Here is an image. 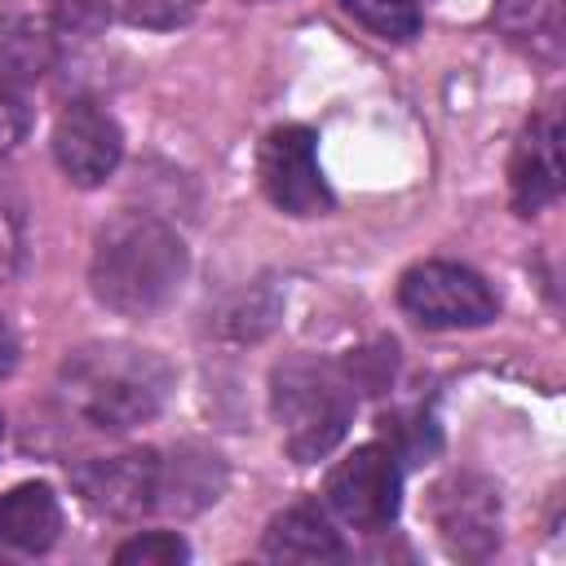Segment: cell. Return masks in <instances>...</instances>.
Returning a JSON list of instances; mask_svg holds the SVG:
<instances>
[{"label":"cell","instance_id":"14","mask_svg":"<svg viewBox=\"0 0 566 566\" xmlns=\"http://www.w3.org/2000/svg\"><path fill=\"white\" fill-rule=\"evenodd\" d=\"M495 27L509 44L539 62L562 57V0H495Z\"/></svg>","mask_w":566,"mask_h":566},{"label":"cell","instance_id":"4","mask_svg":"<svg viewBox=\"0 0 566 566\" xmlns=\"http://www.w3.org/2000/svg\"><path fill=\"white\" fill-rule=\"evenodd\" d=\"M398 305L411 323L429 332L486 327L500 314V296L491 283L455 261H420L398 279Z\"/></svg>","mask_w":566,"mask_h":566},{"label":"cell","instance_id":"18","mask_svg":"<svg viewBox=\"0 0 566 566\" xmlns=\"http://www.w3.org/2000/svg\"><path fill=\"white\" fill-rule=\"evenodd\" d=\"M190 562V544L177 531H146L115 548V566H181Z\"/></svg>","mask_w":566,"mask_h":566},{"label":"cell","instance_id":"22","mask_svg":"<svg viewBox=\"0 0 566 566\" xmlns=\"http://www.w3.org/2000/svg\"><path fill=\"white\" fill-rule=\"evenodd\" d=\"M27 261V221L22 208L0 190V283H9Z\"/></svg>","mask_w":566,"mask_h":566},{"label":"cell","instance_id":"25","mask_svg":"<svg viewBox=\"0 0 566 566\" xmlns=\"http://www.w3.org/2000/svg\"><path fill=\"white\" fill-rule=\"evenodd\" d=\"M0 447H4V416H0Z\"/></svg>","mask_w":566,"mask_h":566},{"label":"cell","instance_id":"21","mask_svg":"<svg viewBox=\"0 0 566 566\" xmlns=\"http://www.w3.org/2000/svg\"><path fill=\"white\" fill-rule=\"evenodd\" d=\"M44 13L57 31L75 35H97L115 18V0H44Z\"/></svg>","mask_w":566,"mask_h":566},{"label":"cell","instance_id":"7","mask_svg":"<svg viewBox=\"0 0 566 566\" xmlns=\"http://www.w3.org/2000/svg\"><path fill=\"white\" fill-rule=\"evenodd\" d=\"M323 500L354 531H380V526H389L398 517V504H402V469H398V455L385 442L354 447L327 473Z\"/></svg>","mask_w":566,"mask_h":566},{"label":"cell","instance_id":"3","mask_svg":"<svg viewBox=\"0 0 566 566\" xmlns=\"http://www.w3.org/2000/svg\"><path fill=\"white\" fill-rule=\"evenodd\" d=\"M354 380L318 358H287L270 376V411L283 433V451L296 464H314L336 451L354 424Z\"/></svg>","mask_w":566,"mask_h":566},{"label":"cell","instance_id":"10","mask_svg":"<svg viewBox=\"0 0 566 566\" xmlns=\"http://www.w3.org/2000/svg\"><path fill=\"white\" fill-rule=\"evenodd\" d=\"M566 181V164H562V119L557 111H539L522 124L517 142H513V159H509V199L517 208V217H535L544 212Z\"/></svg>","mask_w":566,"mask_h":566},{"label":"cell","instance_id":"15","mask_svg":"<svg viewBox=\"0 0 566 566\" xmlns=\"http://www.w3.org/2000/svg\"><path fill=\"white\" fill-rule=\"evenodd\" d=\"M53 53H57V44H53L49 22L27 18V13L0 18V84L18 88V84L40 80L53 66Z\"/></svg>","mask_w":566,"mask_h":566},{"label":"cell","instance_id":"24","mask_svg":"<svg viewBox=\"0 0 566 566\" xmlns=\"http://www.w3.org/2000/svg\"><path fill=\"white\" fill-rule=\"evenodd\" d=\"M18 367V332L9 327V318L0 314V380Z\"/></svg>","mask_w":566,"mask_h":566},{"label":"cell","instance_id":"9","mask_svg":"<svg viewBox=\"0 0 566 566\" xmlns=\"http://www.w3.org/2000/svg\"><path fill=\"white\" fill-rule=\"evenodd\" d=\"M71 486L84 509L111 522H133L155 509L159 486V451H124V455H97L71 469Z\"/></svg>","mask_w":566,"mask_h":566},{"label":"cell","instance_id":"23","mask_svg":"<svg viewBox=\"0 0 566 566\" xmlns=\"http://www.w3.org/2000/svg\"><path fill=\"white\" fill-rule=\"evenodd\" d=\"M27 128H31V106L22 102L18 88L0 84V159H9L18 150V142L27 137Z\"/></svg>","mask_w":566,"mask_h":566},{"label":"cell","instance_id":"8","mask_svg":"<svg viewBox=\"0 0 566 566\" xmlns=\"http://www.w3.org/2000/svg\"><path fill=\"white\" fill-rule=\"evenodd\" d=\"M53 159H57V168L71 186H80V190L106 186L115 177L119 159H124L119 119L93 97L66 102V111L53 124Z\"/></svg>","mask_w":566,"mask_h":566},{"label":"cell","instance_id":"16","mask_svg":"<svg viewBox=\"0 0 566 566\" xmlns=\"http://www.w3.org/2000/svg\"><path fill=\"white\" fill-rule=\"evenodd\" d=\"M279 310H283V296L270 283H252L248 292H239L217 310V332L230 340H261L274 327Z\"/></svg>","mask_w":566,"mask_h":566},{"label":"cell","instance_id":"6","mask_svg":"<svg viewBox=\"0 0 566 566\" xmlns=\"http://www.w3.org/2000/svg\"><path fill=\"white\" fill-rule=\"evenodd\" d=\"M429 522L460 562H486L504 539V509L491 478L455 469L429 486Z\"/></svg>","mask_w":566,"mask_h":566},{"label":"cell","instance_id":"19","mask_svg":"<svg viewBox=\"0 0 566 566\" xmlns=\"http://www.w3.org/2000/svg\"><path fill=\"white\" fill-rule=\"evenodd\" d=\"M115 9H119V18L128 27H142V31H177V27H186L203 9V0H115Z\"/></svg>","mask_w":566,"mask_h":566},{"label":"cell","instance_id":"5","mask_svg":"<svg viewBox=\"0 0 566 566\" xmlns=\"http://www.w3.org/2000/svg\"><path fill=\"white\" fill-rule=\"evenodd\" d=\"M256 181L265 199L287 217H327L336 208L318 164V133L305 124H279L256 146Z\"/></svg>","mask_w":566,"mask_h":566},{"label":"cell","instance_id":"1","mask_svg":"<svg viewBox=\"0 0 566 566\" xmlns=\"http://www.w3.org/2000/svg\"><path fill=\"white\" fill-rule=\"evenodd\" d=\"M190 274L186 239L150 212H115L93 234L88 287L119 318H150L177 301Z\"/></svg>","mask_w":566,"mask_h":566},{"label":"cell","instance_id":"17","mask_svg":"<svg viewBox=\"0 0 566 566\" xmlns=\"http://www.w3.org/2000/svg\"><path fill=\"white\" fill-rule=\"evenodd\" d=\"M340 9L367 27L376 40H411L420 31V4L416 0H340Z\"/></svg>","mask_w":566,"mask_h":566},{"label":"cell","instance_id":"12","mask_svg":"<svg viewBox=\"0 0 566 566\" xmlns=\"http://www.w3.org/2000/svg\"><path fill=\"white\" fill-rule=\"evenodd\" d=\"M261 553L270 562H340L345 539L314 500H296L270 517L261 535Z\"/></svg>","mask_w":566,"mask_h":566},{"label":"cell","instance_id":"13","mask_svg":"<svg viewBox=\"0 0 566 566\" xmlns=\"http://www.w3.org/2000/svg\"><path fill=\"white\" fill-rule=\"evenodd\" d=\"M62 531V504L49 482H18L0 495V544L13 553H49Z\"/></svg>","mask_w":566,"mask_h":566},{"label":"cell","instance_id":"11","mask_svg":"<svg viewBox=\"0 0 566 566\" xmlns=\"http://www.w3.org/2000/svg\"><path fill=\"white\" fill-rule=\"evenodd\" d=\"M226 482H230V469H226L221 451L199 447V442H181L168 455H159L155 509L172 513V517H195L221 500Z\"/></svg>","mask_w":566,"mask_h":566},{"label":"cell","instance_id":"20","mask_svg":"<svg viewBox=\"0 0 566 566\" xmlns=\"http://www.w3.org/2000/svg\"><path fill=\"white\" fill-rule=\"evenodd\" d=\"M380 433H385V447H389L394 455H411V460H420V455L438 451V429H433L429 416L394 411V416L380 420Z\"/></svg>","mask_w":566,"mask_h":566},{"label":"cell","instance_id":"2","mask_svg":"<svg viewBox=\"0 0 566 566\" xmlns=\"http://www.w3.org/2000/svg\"><path fill=\"white\" fill-rule=\"evenodd\" d=\"M177 376L168 367V358H159L155 349L142 345H124V340H93L66 354L62 371H57V389L66 398V407L102 429V433H128L146 420H155L172 394Z\"/></svg>","mask_w":566,"mask_h":566}]
</instances>
